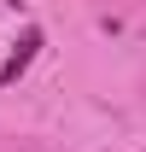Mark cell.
I'll use <instances>...</instances> for the list:
<instances>
[{"instance_id": "6da1fadb", "label": "cell", "mask_w": 146, "mask_h": 152, "mask_svg": "<svg viewBox=\"0 0 146 152\" xmlns=\"http://www.w3.org/2000/svg\"><path fill=\"white\" fill-rule=\"evenodd\" d=\"M35 47H41V29H23V41H18V53L0 64V82H12L18 70H29V58H35Z\"/></svg>"}]
</instances>
